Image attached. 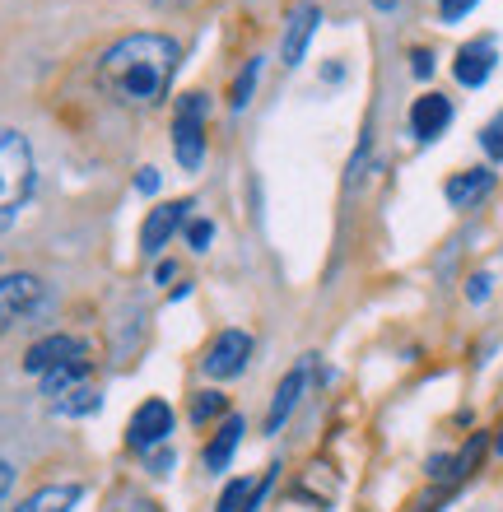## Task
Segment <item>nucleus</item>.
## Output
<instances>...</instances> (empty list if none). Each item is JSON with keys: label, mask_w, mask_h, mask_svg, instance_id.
Listing matches in <instances>:
<instances>
[{"label": "nucleus", "mask_w": 503, "mask_h": 512, "mask_svg": "<svg viewBox=\"0 0 503 512\" xmlns=\"http://www.w3.org/2000/svg\"><path fill=\"white\" fill-rule=\"evenodd\" d=\"M145 5H154V10H182V5H191V0H145Z\"/></svg>", "instance_id": "obj_28"}, {"label": "nucleus", "mask_w": 503, "mask_h": 512, "mask_svg": "<svg viewBox=\"0 0 503 512\" xmlns=\"http://www.w3.org/2000/svg\"><path fill=\"white\" fill-rule=\"evenodd\" d=\"M33 182H38V173H33L28 140L19 131H10V126H0V233L10 229L14 215L28 205Z\"/></svg>", "instance_id": "obj_2"}, {"label": "nucleus", "mask_w": 503, "mask_h": 512, "mask_svg": "<svg viewBox=\"0 0 503 512\" xmlns=\"http://www.w3.org/2000/svg\"><path fill=\"white\" fill-rule=\"evenodd\" d=\"M173 433V410H168L164 401H145L131 415V429H126V443L136 447V452H150V447H159Z\"/></svg>", "instance_id": "obj_6"}, {"label": "nucleus", "mask_w": 503, "mask_h": 512, "mask_svg": "<svg viewBox=\"0 0 503 512\" xmlns=\"http://www.w3.org/2000/svg\"><path fill=\"white\" fill-rule=\"evenodd\" d=\"M210 238H215V224H210V219H187V243L196 247V252H205Z\"/></svg>", "instance_id": "obj_21"}, {"label": "nucleus", "mask_w": 503, "mask_h": 512, "mask_svg": "<svg viewBox=\"0 0 503 512\" xmlns=\"http://www.w3.org/2000/svg\"><path fill=\"white\" fill-rule=\"evenodd\" d=\"M490 187H494V173L490 168H471V173H457L448 182V201L457 205V210H466V205H476L480 196H490Z\"/></svg>", "instance_id": "obj_13"}, {"label": "nucleus", "mask_w": 503, "mask_h": 512, "mask_svg": "<svg viewBox=\"0 0 503 512\" xmlns=\"http://www.w3.org/2000/svg\"><path fill=\"white\" fill-rule=\"evenodd\" d=\"M14 485V471H10V461H0V503H5V494H10Z\"/></svg>", "instance_id": "obj_27"}, {"label": "nucleus", "mask_w": 503, "mask_h": 512, "mask_svg": "<svg viewBox=\"0 0 503 512\" xmlns=\"http://www.w3.org/2000/svg\"><path fill=\"white\" fill-rule=\"evenodd\" d=\"M317 19H322L317 5H299V10L289 14L285 42H280V61H285V66H299L303 61V52H308V42H313V33H317Z\"/></svg>", "instance_id": "obj_9"}, {"label": "nucleus", "mask_w": 503, "mask_h": 512, "mask_svg": "<svg viewBox=\"0 0 503 512\" xmlns=\"http://www.w3.org/2000/svg\"><path fill=\"white\" fill-rule=\"evenodd\" d=\"M247 359H252V336L247 331H219L210 340V350H205L201 368L210 378H238L247 368Z\"/></svg>", "instance_id": "obj_5"}, {"label": "nucleus", "mask_w": 503, "mask_h": 512, "mask_svg": "<svg viewBox=\"0 0 503 512\" xmlns=\"http://www.w3.org/2000/svg\"><path fill=\"white\" fill-rule=\"evenodd\" d=\"M471 5H476V0H438V10H443V19H448V24H457Z\"/></svg>", "instance_id": "obj_23"}, {"label": "nucleus", "mask_w": 503, "mask_h": 512, "mask_svg": "<svg viewBox=\"0 0 503 512\" xmlns=\"http://www.w3.org/2000/svg\"><path fill=\"white\" fill-rule=\"evenodd\" d=\"M219 410H224V396H219V391H201V396H196V405H191V419H196V424H205V419L219 415Z\"/></svg>", "instance_id": "obj_20"}, {"label": "nucleus", "mask_w": 503, "mask_h": 512, "mask_svg": "<svg viewBox=\"0 0 503 512\" xmlns=\"http://www.w3.org/2000/svg\"><path fill=\"white\" fill-rule=\"evenodd\" d=\"M452 122V103L443 94H424L415 98V108H410V131L420 135V140H434L443 126Z\"/></svg>", "instance_id": "obj_11"}, {"label": "nucleus", "mask_w": 503, "mask_h": 512, "mask_svg": "<svg viewBox=\"0 0 503 512\" xmlns=\"http://www.w3.org/2000/svg\"><path fill=\"white\" fill-rule=\"evenodd\" d=\"M42 303V280L38 275H0V336L14 331V326L24 322L28 312Z\"/></svg>", "instance_id": "obj_4"}, {"label": "nucleus", "mask_w": 503, "mask_h": 512, "mask_svg": "<svg viewBox=\"0 0 503 512\" xmlns=\"http://www.w3.org/2000/svg\"><path fill=\"white\" fill-rule=\"evenodd\" d=\"M466 294H471V303H480V298L490 294V275H476V280H471V289H466Z\"/></svg>", "instance_id": "obj_26"}, {"label": "nucleus", "mask_w": 503, "mask_h": 512, "mask_svg": "<svg viewBox=\"0 0 503 512\" xmlns=\"http://www.w3.org/2000/svg\"><path fill=\"white\" fill-rule=\"evenodd\" d=\"M303 387H308V364H299L285 382H280V391H275V401H271V415H266V429H280V424H285L289 410L299 405Z\"/></svg>", "instance_id": "obj_14"}, {"label": "nucleus", "mask_w": 503, "mask_h": 512, "mask_svg": "<svg viewBox=\"0 0 503 512\" xmlns=\"http://www.w3.org/2000/svg\"><path fill=\"white\" fill-rule=\"evenodd\" d=\"M136 191H159V173H154V168H140Z\"/></svg>", "instance_id": "obj_25"}, {"label": "nucleus", "mask_w": 503, "mask_h": 512, "mask_svg": "<svg viewBox=\"0 0 503 512\" xmlns=\"http://www.w3.org/2000/svg\"><path fill=\"white\" fill-rule=\"evenodd\" d=\"M75 503H80V485H52V489H38L24 508L14 512H70Z\"/></svg>", "instance_id": "obj_16"}, {"label": "nucleus", "mask_w": 503, "mask_h": 512, "mask_svg": "<svg viewBox=\"0 0 503 512\" xmlns=\"http://www.w3.org/2000/svg\"><path fill=\"white\" fill-rule=\"evenodd\" d=\"M177 70V42L164 33H126L103 52L98 75L122 103H159Z\"/></svg>", "instance_id": "obj_1"}, {"label": "nucleus", "mask_w": 503, "mask_h": 512, "mask_svg": "<svg viewBox=\"0 0 503 512\" xmlns=\"http://www.w3.org/2000/svg\"><path fill=\"white\" fill-rule=\"evenodd\" d=\"M70 359H84V340H75V336H42L38 345H28L24 368L28 373H38V378H47L52 368L70 364Z\"/></svg>", "instance_id": "obj_8"}, {"label": "nucleus", "mask_w": 503, "mask_h": 512, "mask_svg": "<svg viewBox=\"0 0 503 512\" xmlns=\"http://www.w3.org/2000/svg\"><path fill=\"white\" fill-rule=\"evenodd\" d=\"M257 75H261V61L252 56V61L238 70V80H233V94H229V108H233V112L247 108V98H252V89H257Z\"/></svg>", "instance_id": "obj_17"}, {"label": "nucleus", "mask_w": 503, "mask_h": 512, "mask_svg": "<svg viewBox=\"0 0 503 512\" xmlns=\"http://www.w3.org/2000/svg\"><path fill=\"white\" fill-rule=\"evenodd\" d=\"M490 70H494V42L490 38L466 42L462 52H457V61H452V75H457L466 89H480V84L490 80Z\"/></svg>", "instance_id": "obj_10"}, {"label": "nucleus", "mask_w": 503, "mask_h": 512, "mask_svg": "<svg viewBox=\"0 0 503 512\" xmlns=\"http://www.w3.org/2000/svg\"><path fill=\"white\" fill-rule=\"evenodd\" d=\"M61 415H89V410H98V391L84 382V387H75V391H66L61 401H52Z\"/></svg>", "instance_id": "obj_18"}, {"label": "nucleus", "mask_w": 503, "mask_h": 512, "mask_svg": "<svg viewBox=\"0 0 503 512\" xmlns=\"http://www.w3.org/2000/svg\"><path fill=\"white\" fill-rule=\"evenodd\" d=\"M84 378H89V354H84V359H70V364H61V368H52V373L42 378V391H47L52 401H61L66 391L84 387Z\"/></svg>", "instance_id": "obj_15"}, {"label": "nucleus", "mask_w": 503, "mask_h": 512, "mask_svg": "<svg viewBox=\"0 0 503 512\" xmlns=\"http://www.w3.org/2000/svg\"><path fill=\"white\" fill-rule=\"evenodd\" d=\"M373 5H378V10H392V5H396V0H373Z\"/></svg>", "instance_id": "obj_29"}, {"label": "nucleus", "mask_w": 503, "mask_h": 512, "mask_svg": "<svg viewBox=\"0 0 503 512\" xmlns=\"http://www.w3.org/2000/svg\"><path fill=\"white\" fill-rule=\"evenodd\" d=\"M196 210L191 201H173V205H154L150 210V219H145V229H140V252L145 256H154L159 247L173 238L182 224H187V215Z\"/></svg>", "instance_id": "obj_7"}, {"label": "nucleus", "mask_w": 503, "mask_h": 512, "mask_svg": "<svg viewBox=\"0 0 503 512\" xmlns=\"http://www.w3.org/2000/svg\"><path fill=\"white\" fill-rule=\"evenodd\" d=\"M480 145H485V154H490V159H503V117L480 131Z\"/></svg>", "instance_id": "obj_22"}, {"label": "nucleus", "mask_w": 503, "mask_h": 512, "mask_svg": "<svg viewBox=\"0 0 503 512\" xmlns=\"http://www.w3.org/2000/svg\"><path fill=\"white\" fill-rule=\"evenodd\" d=\"M252 480H233L229 489H224V499H219V508L215 512H247V503H252Z\"/></svg>", "instance_id": "obj_19"}, {"label": "nucleus", "mask_w": 503, "mask_h": 512, "mask_svg": "<svg viewBox=\"0 0 503 512\" xmlns=\"http://www.w3.org/2000/svg\"><path fill=\"white\" fill-rule=\"evenodd\" d=\"M410 70H415L420 80H429V75H434V56L424 52V47H420V52H410Z\"/></svg>", "instance_id": "obj_24"}, {"label": "nucleus", "mask_w": 503, "mask_h": 512, "mask_svg": "<svg viewBox=\"0 0 503 512\" xmlns=\"http://www.w3.org/2000/svg\"><path fill=\"white\" fill-rule=\"evenodd\" d=\"M173 154L182 168H201L205 159V94H182L173 117Z\"/></svg>", "instance_id": "obj_3"}, {"label": "nucleus", "mask_w": 503, "mask_h": 512, "mask_svg": "<svg viewBox=\"0 0 503 512\" xmlns=\"http://www.w3.org/2000/svg\"><path fill=\"white\" fill-rule=\"evenodd\" d=\"M238 443H243V419L238 415H229L224 424H219V433H215V443L205 447V471L215 475V471H224L233 461V452H238Z\"/></svg>", "instance_id": "obj_12"}]
</instances>
